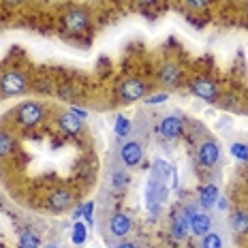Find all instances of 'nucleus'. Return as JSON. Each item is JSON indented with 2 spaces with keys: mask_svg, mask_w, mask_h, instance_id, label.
<instances>
[{
  "mask_svg": "<svg viewBox=\"0 0 248 248\" xmlns=\"http://www.w3.org/2000/svg\"><path fill=\"white\" fill-rule=\"evenodd\" d=\"M28 90V77L22 71H4L0 75V94L2 96H19Z\"/></svg>",
  "mask_w": 248,
  "mask_h": 248,
  "instance_id": "1",
  "label": "nucleus"
},
{
  "mask_svg": "<svg viewBox=\"0 0 248 248\" xmlns=\"http://www.w3.org/2000/svg\"><path fill=\"white\" fill-rule=\"evenodd\" d=\"M43 105L37 101H26L22 105H17L15 109V118H17V124H22L24 128H32L43 120Z\"/></svg>",
  "mask_w": 248,
  "mask_h": 248,
  "instance_id": "2",
  "label": "nucleus"
},
{
  "mask_svg": "<svg viewBox=\"0 0 248 248\" xmlns=\"http://www.w3.org/2000/svg\"><path fill=\"white\" fill-rule=\"evenodd\" d=\"M148 92V86L143 79H137V77H131V79H124L120 86H118V96L124 103H135L139 99H143Z\"/></svg>",
  "mask_w": 248,
  "mask_h": 248,
  "instance_id": "3",
  "label": "nucleus"
},
{
  "mask_svg": "<svg viewBox=\"0 0 248 248\" xmlns=\"http://www.w3.org/2000/svg\"><path fill=\"white\" fill-rule=\"evenodd\" d=\"M143 158V146L139 141H126L120 146V161L124 167H137Z\"/></svg>",
  "mask_w": 248,
  "mask_h": 248,
  "instance_id": "4",
  "label": "nucleus"
},
{
  "mask_svg": "<svg viewBox=\"0 0 248 248\" xmlns=\"http://www.w3.org/2000/svg\"><path fill=\"white\" fill-rule=\"evenodd\" d=\"M190 92L203 101H216V96H218V86L212 79H208V77H199V79H195L193 84H190Z\"/></svg>",
  "mask_w": 248,
  "mask_h": 248,
  "instance_id": "5",
  "label": "nucleus"
},
{
  "mask_svg": "<svg viewBox=\"0 0 248 248\" xmlns=\"http://www.w3.org/2000/svg\"><path fill=\"white\" fill-rule=\"evenodd\" d=\"M158 133H161L163 137H167V139H178L180 135H182V131H184V120L180 116H167V118H163L161 122H158Z\"/></svg>",
  "mask_w": 248,
  "mask_h": 248,
  "instance_id": "6",
  "label": "nucleus"
},
{
  "mask_svg": "<svg viewBox=\"0 0 248 248\" xmlns=\"http://www.w3.org/2000/svg\"><path fill=\"white\" fill-rule=\"evenodd\" d=\"M197 158H199V165H203V167H214V165L220 161V150L216 146V141L201 143L197 150Z\"/></svg>",
  "mask_w": 248,
  "mask_h": 248,
  "instance_id": "7",
  "label": "nucleus"
},
{
  "mask_svg": "<svg viewBox=\"0 0 248 248\" xmlns=\"http://www.w3.org/2000/svg\"><path fill=\"white\" fill-rule=\"evenodd\" d=\"M131 231H133V220L124 212H116L109 218V233L113 237H124L131 233Z\"/></svg>",
  "mask_w": 248,
  "mask_h": 248,
  "instance_id": "8",
  "label": "nucleus"
},
{
  "mask_svg": "<svg viewBox=\"0 0 248 248\" xmlns=\"http://www.w3.org/2000/svg\"><path fill=\"white\" fill-rule=\"evenodd\" d=\"M64 28L69 30V32H73V34H79V32H84V30L88 28V15L84 11H79V9H73V11H69L64 15Z\"/></svg>",
  "mask_w": 248,
  "mask_h": 248,
  "instance_id": "9",
  "label": "nucleus"
},
{
  "mask_svg": "<svg viewBox=\"0 0 248 248\" xmlns=\"http://www.w3.org/2000/svg\"><path fill=\"white\" fill-rule=\"evenodd\" d=\"M158 79L167 88L180 86V81H182V69H180L175 62H167V64H163L161 69H158Z\"/></svg>",
  "mask_w": 248,
  "mask_h": 248,
  "instance_id": "10",
  "label": "nucleus"
},
{
  "mask_svg": "<svg viewBox=\"0 0 248 248\" xmlns=\"http://www.w3.org/2000/svg\"><path fill=\"white\" fill-rule=\"evenodd\" d=\"M71 201H73V195H71V190L58 188V190H54V193H49L47 208H49V212H62V210L69 208Z\"/></svg>",
  "mask_w": 248,
  "mask_h": 248,
  "instance_id": "11",
  "label": "nucleus"
},
{
  "mask_svg": "<svg viewBox=\"0 0 248 248\" xmlns=\"http://www.w3.org/2000/svg\"><path fill=\"white\" fill-rule=\"evenodd\" d=\"M58 126L64 133H69V135H77V133L84 128V120L69 109V111H64V113H60L58 116Z\"/></svg>",
  "mask_w": 248,
  "mask_h": 248,
  "instance_id": "12",
  "label": "nucleus"
},
{
  "mask_svg": "<svg viewBox=\"0 0 248 248\" xmlns=\"http://www.w3.org/2000/svg\"><path fill=\"white\" fill-rule=\"evenodd\" d=\"M188 231L193 235H197V237H203L205 233H210V231H212V218L208 214H201V212H197V214L193 216V220L188 223Z\"/></svg>",
  "mask_w": 248,
  "mask_h": 248,
  "instance_id": "13",
  "label": "nucleus"
},
{
  "mask_svg": "<svg viewBox=\"0 0 248 248\" xmlns=\"http://www.w3.org/2000/svg\"><path fill=\"white\" fill-rule=\"evenodd\" d=\"M218 188H216L214 184H208V186H201L199 188V205L203 210H212L216 205V201H218Z\"/></svg>",
  "mask_w": 248,
  "mask_h": 248,
  "instance_id": "14",
  "label": "nucleus"
},
{
  "mask_svg": "<svg viewBox=\"0 0 248 248\" xmlns=\"http://www.w3.org/2000/svg\"><path fill=\"white\" fill-rule=\"evenodd\" d=\"M188 220L184 218V214L180 212V214H173V220H171V235L175 240H184L186 235H188Z\"/></svg>",
  "mask_w": 248,
  "mask_h": 248,
  "instance_id": "15",
  "label": "nucleus"
},
{
  "mask_svg": "<svg viewBox=\"0 0 248 248\" xmlns=\"http://www.w3.org/2000/svg\"><path fill=\"white\" fill-rule=\"evenodd\" d=\"M231 229H233L235 235H244L248 233V212L237 210L233 216H231Z\"/></svg>",
  "mask_w": 248,
  "mask_h": 248,
  "instance_id": "16",
  "label": "nucleus"
},
{
  "mask_svg": "<svg viewBox=\"0 0 248 248\" xmlns=\"http://www.w3.org/2000/svg\"><path fill=\"white\" fill-rule=\"evenodd\" d=\"M41 246V237L34 233L32 229H24L19 233V240H17V248H39Z\"/></svg>",
  "mask_w": 248,
  "mask_h": 248,
  "instance_id": "17",
  "label": "nucleus"
},
{
  "mask_svg": "<svg viewBox=\"0 0 248 248\" xmlns=\"http://www.w3.org/2000/svg\"><path fill=\"white\" fill-rule=\"evenodd\" d=\"M15 150V137L7 131H0V158L9 156Z\"/></svg>",
  "mask_w": 248,
  "mask_h": 248,
  "instance_id": "18",
  "label": "nucleus"
},
{
  "mask_svg": "<svg viewBox=\"0 0 248 248\" xmlns=\"http://www.w3.org/2000/svg\"><path fill=\"white\" fill-rule=\"evenodd\" d=\"M113 128H116V135L120 139H124V137L131 135V128L133 126H131V120H128L126 116H118L116 118V126H113Z\"/></svg>",
  "mask_w": 248,
  "mask_h": 248,
  "instance_id": "19",
  "label": "nucleus"
},
{
  "mask_svg": "<svg viewBox=\"0 0 248 248\" xmlns=\"http://www.w3.org/2000/svg\"><path fill=\"white\" fill-rule=\"evenodd\" d=\"M201 248H223V240H220L218 233L210 231V233H205L201 237Z\"/></svg>",
  "mask_w": 248,
  "mask_h": 248,
  "instance_id": "20",
  "label": "nucleus"
},
{
  "mask_svg": "<svg viewBox=\"0 0 248 248\" xmlns=\"http://www.w3.org/2000/svg\"><path fill=\"white\" fill-rule=\"evenodd\" d=\"M71 240H73V244L75 246H81L86 242V225L84 223H77L73 225V233H71Z\"/></svg>",
  "mask_w": 248,
  "mask_h": 248,
  "instance_id": "21",
  "label": "nucleus"
},
{
  "mask_svg": "<svg viewBox=\"0 0 248 248\" xmlns=\"http://www.w3.org/2000/svg\"><path fill=\"white\" fill-rule=\"evenodd\" d=\"M231 154H233L237 161L248 163V146H246V143H240V141L231 143Z\"/></svg>",
  "mask_w": 248,
  "mask_h": 248,
  "instance_id": "22",
  "label": "nucleus"
},
{
  "mask_svg": "<svg viewBox=\"0 0 248 248\" xmlns=\"http://www.w3.org/2000/svg\"><path fill=\"white\" fill-rule=\"evenodd\" d=\"M111 182H113V186L122 188V186H126V182H128V175L124 173V171H116V173L111 175Z\"/></svg>",
  "mask_w": 248,
  "mask_h": 248,
  "instance_id": "23",
  "label": "nucleus"
},
{
  "mask_svg": "<svg viewBox=\"0 0 248 248\" xmlns=\"http://www.w3.org/2000/svg\"><path fill=\"white\" fill-rule=\"evenodd\" d=\"M81 212H84V218H86V223H90V225H92V214H94V203H92V201H86V203L81 205Z\"/></svg>",
  "mask_w": 248,
  "mask_h": 248,
  "instance_id": "24",
  "label": "nucleus"
},
{
  "mask_svg": "<svg viewBox=\"0 0 248 248\" xmlns=\"http://www.w3.org/2000/svg\"><path fill=\"white\" fill-rule=\"evenodd\" d=\"M197 212H199V210H197V205H195V203H186L184 208H182V214H184V218L188 220V223L193 220V216L197 214Z\"/></svg>",
  "mask_w": 248,
  "mask_h": 248,
  "instance_id": "25",
  "label": "nucleus"
},
{
  "mask_svg": "<svg viewBox=\"0 0 248 248\" xmlns=\"http://www.w3.org/2000/svg\"><path fill=\"white\" fill-rule=\"evenodd\" d=\"M167 99H169V94L161 92V94H152V96H148L146 103H148V105H158V103H165Z\"/></svg>",
  "mask_w": 248,
  "mask_h": 248,
  "instance_id": "26",
  "label": "nucleus"
},
{
  "mask_svg": "<svg viewBox=\"0 0 248 248\" xmlns=\"http://www.w3.org/2000/svg\"><path fill=\"white\" fill-rule=\"evenodd\" d=\"M184 4L190 9H205L210 4V0H184Z\"/></svg>",
  "mask_w": 248,
  "mask_h": 248,
  "instance_id": "27",
  "label": "nucleus"
},
{
  "mask_svg": "<svg viewBox=\"0 0 248 248\" xmlns=\"http://www.w3.org/2000/svg\"><path fill=\"white\" fill-rule=\"evenodd\" d=\"M71 111H73V113H75V116H79V118H81V120H84V118H88V111H84V109H79V107H77V105H73V107H71Z\"/></svg>",
  "mask_w": 248,
  "mask_h": 248,
  "instance_id": "28",
  "label": "nucleus"
},
{
  "mask_svg": "<svg viewBox=\"0 0 248 248\" xmlns=\"http://www.w3.org/2000/svg\"><path fill=\"white\" fill-rule=\"evenodd\" d=\"M24 0H2V4H7V7H19Z\"/></svg>",
  "mask_w": 248,
  "mask_h": 248,
  "instance_id": "29",
  "label": "nucleus"
},
{
  "mask_svg": "<svg viewBox=\"0 0 248 248\" xmlns=\"http://www.w3.org/2000/svg\"><path fill=\"white\" fill-rule=\"evenodd\" d=\"M216 203H218V210H220V212L227 210V199H225V197H220V195H218V201H216Z\"/></svg>",
  "mask_w": 248,
  "mask_h": 248,
  "instance_id": "30",
  "label": "nucleus"
},
{
  "mask_svg": "<svg viewBox=\"0 0 248 248\" xmlns=\"http://www.w3.org/2000/svg\"><path fill=\"white\" fill-rule=\"evenodd\" d=\"M116 248H137V246L133 244V242H120V244H118Z\"/></svg>",
  "mask_w": 248,
  "mask_h": 248,
  "instance_id": "31",
  "label": "nucleus"
},
{
  "mask_svg": "<svg viewBox=\"0 0 248 248\" xmlns=\"http://www.w3.org/2000/svg\"><path fill=\"white\" fill-rule=\"evenodd\" d=\"M81 216H84V212H81V205H79V208H77V210L73 212V218H75V220H79Z\"/></svg>",
  "mask_w": 248,
  "mask_h": 248,
  "instance_id": "32",
  "label": "nucleus"
},
{
  "mask_svg": "<svg viewBox=\"0 0 248 248\" xmlns=\"http://www.w3.org/2000/svg\"><path fill=\"white\" fill-rule=\"evenodd\" d=\"M139 4H143V7H148V4H154V2H158V0H137Z\"/></svg>",
  "mask_w": 248,
  "mask_h": 248,
  "instance_id": "33",
  "label": "nucleus"
},
{
  "mask_svg": "<svg viewBox=\"0 0 248 248\" xmlns=\"http://www.w3.org/2000/svg\"><path fill=\"white\" fill-rule=\"evenodd\" d=\"M45 248H60L58 244H49V246H45Z\"/></svg>",
  "mask_w": 248,
  "mask_h": 248,
  "instance_id": "34",
  "label": "nucleus"
}]
</instances>
